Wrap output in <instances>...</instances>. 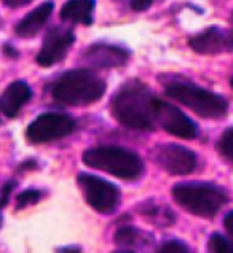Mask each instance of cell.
Wrapping results in <instances>:
<instances>
[{
	"instance_id": "cell-1",
	"label": "cell",
	"mask_w": 233,
	"mask_h": 253,
	"mask_svg": "<svg viewBox=\"0 0 233 253\" xmlns=\"http://www.w3.org/2000/svg\"><path fill=\"white\" fill-rule=\"evenodd\" d=\"M155 97L144 83L131 80L114 94L111 110L121 126L149 131L155 125Z\"/></svg>"
},
{
	"instance_id": "cell-2",
	"label": "cell",
	"mask_w": 233,
	"mask_h": 253,
	"mask_svg": "<svg viewBox=\"0 0 233 253\" xmlns=\"http://www.w3.org/2000/svg\"><path fill=\"white\" fill-rule=\"evenodd\" d=\"M106 82L91 69H74L62 74L53 84V99L62 105L83 107L104 96Z\"/></svg>"
},
{
	"instance_id": "cell-3",
	"label": "cell",
	"mask_w": 233,
	"mask_h": 253,
	"mask_svg": "<svg viewBox=\"0 0 233 253\" xmlns=\"http://www.w3.org/2000/svg\"><path fill=\"white\" fill-rule=\"evenodd\" d=\"M82 160L88 168L104 170L128 182L139 178L144 172V163L139 155L121 147L90 148L83 153Z\"/></svg>"
},
{
	"instance_id": "cell-4",
	"label": "cell",
	"mask_w": 233,
	"mask_h": 253,
	"mask_svg": "<svg viewBox=\"0 0 233 253\" xmlns=\"http://www.w3.org/2000/svg\"><path fill=\"white\" fill-rule=\"evenodd\" d=\"M173 198L188 213L206 218L214 216L229 201L222 188L209 183H177Z\"/></svg>"
},
{
	"instance_id": "cell-5",
	"label": "cell",
	"mask_w": 233,
	"mask_h": 253,
	"mask_svg": "<svg viewBox=\"0 0 233 253\" xmlns=\"http://www.w3.org/2000/svg\"><path fill=\"white\" fill-rule=\"evenodd\" d=\"M166 94L182 105L188 107L201 118L221 120L227 115L229 110L227 100L224 97L192 83L173 82L166 86Z\"/></svg>"
},
{
	"instance_id": "cell-6",
	"label": "cell",
	"mask_w": 233,
	"mask_h": 253,
	"mask_svg": "<svg viewBox=\"0 0 233 253\" xmlns=\"http://www.w3.org/2000/svg\"><path fill=\"white\" fill-rule=\"evenodd\" d=\"M77 183L82 188V193L88 202L99 213H114L120 204V190L107 180L91 175V173H78Z\"/></svg>"
},
{
	"instance_id": "cell-7",
	"label": "cell",
	"mask_w": 233,
	"mask_h": 253,
	"mask_svg": "<svg viewBox=\"0 0 233 253\" xmlns=\"http://www.w3.org/2000/svg\"><path fill=\"white\" fill-rule=\"evenodd\" d=\"M75 121L65 113L48 112L42 113L35 118L26 129L27 142L39 145V143H48L53 140H59L62 137L74 132Z\"/></svg>"
},
{
	"instance_id": "cell-8",
	"label": "cell",
	"mask_w": 233,
	"mask_h": 253,
	"mask_svg": "<svg viewBox=\"0 0 233 253\" xmlns=\"http://www.w3.org/2000/svg\"><path fill=\"white\" fill-rule=\"evenodd\" d=\"M155 123L166 132L179 139H195L198 135L196 125L185 113H182L177 107L158 99L155 100Z\"/></svg>"
},
{
	"instance_id": "cell-9",
	"label": "cell",
	"mask_w": 233,
	"mask_h": 253,
	"mask_svg": "<svg viewBox=\"0 0 233 253\" xmlns=\"http://www.w3.org/2000/svg\"><path fill=\"white\" fill-rule=\"evenodd\" d=\"M155 163L171 175H188L196 168V156L192 150L180 145H162L154 153Z\"/></svg>"
},
{
	"instance_id": "cell-10",
	"label": "cell",
	"mask_w": 233,
	"mask_h": 253,
	"mask_svg": "<svg viewBox=\"0 0 233 253\" xmlns=\"http://www.w3.org/2000/svg\"><path fill=\"white\" fill-rule=\"evenodd\" d=\"M74 34L67 29L53 27L43 40L42 49L37 54V64L42 67H50L53 64L62 61L70 46L74 45Z\"/></svg>"
},
{
	"instance_id": "cell-11",
	"label": "cell",
	"mask_w": 233,
	"mask_h": 253,
	"mask_svg": "<svg viewBox=\"0 0 233 253\" xmlns=\"http://www.w3.org/2000/svg\"><path fill=\"white\" fill-rule=\"evenodd\" d=\"M129 53L120 46L107 45V43H96L85 49L83 62L90 67L96 69H112L121 67L126 64Z\"/></svg>"
},
{
	"instance_id": "cell-12",
	"label": "cell",
	"mask_w": 233,
	"mask_h": 253,
	"mask_svg": "<svg viewBox=\"0 0 233 253\" xmlns=\"http://www.w3.org/2000/svg\"><path fill=\"white\" fill-rule=\"evenodd\" d=\"M188 46H190L195 53L198 54H219L224 53L225 49L233 48L230 34H225L219 27H208L206 31L196 34L195 37L188 40Z\"/></svg>"
},
{
	"instance_id": "cell-13",
	"label": "cell",
	"mask_w": 233,
	"mask_h": 253,
	"mask_svg": "<svg viewBox=\"0 0 233 253\" xmlns=\"http://www.w3.org/2000/svg\"><path fill=\"white\" fill-rule=\"evenodd\" d=\"M32 97V91L29 84L24 82H13L8 88L3 91L0 96V112L5 117L14 118L19 113L21 107H23L29 99Z\"/></svg>"
},
{
	"instance_id": "cell-14",
	"label": "cell",
	"mask_w": 233,
	"mask_h": 253,
	"mask_svg": "<svg viewBox=\"0 0 233 253\" xmlns=\"http://www.w3.org/2000/svg\"><path fill=\"white\" fill-rule=\"evenodd\" d=\"M53 8L55 6L52 2H45V3L39 5L35 10H32L27 16H24L18 23V26L14 27V32H16L18 37L29 39V37L37 35L40 32V29L47 24L50 16H52Z\"/></svg>"
},
{
	"instance_id": "cell-15",
	"label": "cell",
	"mask_w": 233,
	"mask_h": 253,
	"mask_svg": "<svg viewBox=\"0 0 233 253\" xmlns=\"http://www.w3.org/2000/svg\"><path fill=\"white\" fill-rule=\"evenodd\" d=\"M94 5H96V0H69L61 8V19L90 26L93 23Z\"/></svg>"
},
{
	"instance_id": "cell-16",
	"label": "cell",
	"mask_w": 233,
	"mask_h": 253,
	"mask_svg": "<svg viewBox=\"0 0 233 253\" xmlns=\"http://www.w3.org/2000/svg\"><path fill=\"white\" fill-rule=\"evenodd\" d=\"M114 241L116 245H120V247H126L128 250H131L133 247H136V245H141V242H144V234L137 228L123 226L120 229H116Z\"/></svg>"
},
{
	"instance_id": "cell-17",
	"label": "cell",
	"mask_w": 233,
	"mask_h": 253,
	"mask_svg": "<svg viewBox=\"0 0 233 253\" xmlns=\"http://www.w3.org/2000/svg\"><path fill=\"white\" fill-rule=\"evenodd\" d=\"M216 148L224 160H227L229 163H233V127H229L227 131L222 134Z\"/></svg>"
},
{
	"instance_id": "cell-18",
	"label": "cell",
	"mask_w": 233,
	"mask_h": 253,
	"mask_svg": "<svg viewBox=\"0 0 233 253\" xmlns=\"http://www.w3.org/2000/svg\"><path fill=\"white\" fill-rule=\"evenodd\" d=\"M208 249L214 253H233V242L227 241L221 234H213L208 242Z\"/></svg>"
},
{
	"instance_id": "cell-19",
	"label": "cell",
	"mask_w": 233,
	"mask_h": 253,
	"mask_svg": "<svg viewBox=\"0 0 233 253\" xmlns=\"http://www.w3.org/2000/svg\"><path fill=\"white\" fill-rule=\"evenodd\" d=\"M39 199H40V191H37V190L23 191L16 196V209H24L29 206H34L35 202H39Z\"/></svg>"
},
{
	"instance_id": "cell-20",
	"label": "cell",
	"mask_w": 233,
	"mask_h": 253,
	"mask_svg": "<svg viewBox=\"0 0 233 253\" xmlns=\"http://www.w3.org/2000/svg\"><path fill=\"white\" fill-rule=\"evenodd\" d=\"M190 249L187 247L185 244H182L179 241H170L163 244L162 247H160V252H174V253H180V252H188Z\"/></svg>"
},
{
	"instance_id": "cell-21",
	"label": "cell",
	"mask_w": 233,
	"mask_h": 253,
	"mask_svg": "<svg viewBox=\"0 0 233 253\" xmlns=\"http://www.w3.org/2000/svg\"><path fill=\"white\" fill-rule=\"evenodd\" d=\"M152 2L154 0H131L129 5L134 11H145L147 8H150Z\"/></svg>"
},
{
	"instance_id": "cell-22",
	"label": "cell",
	"mask_w": 233,
	"mask_h": 253,
	"mask_svg": "<svg viewBox=\"0 0 233 253\" xmlns=\"http://www.w3.org/2000/svg\"><path fill=\"white\" fill-rule=\"evenodd\" d=\"M14 186H16V183H13V182L6 183V185L3 186V190H2V196H0V211H2V209L5 207L6 202H8L10 193H11V190H13Z\"/></svg>"
},
{
	"instance_id": "cell-23",
	"label": "cell",
	"mask_w": 233,
	"mask_h": 253,
	"mask_svg": "<svg viewBox=\"0 0 233 253\" xmlns=\"http://www.w3.org/2000/svg\"><path fill=\"white\" fill-rule=\"evenodd\" d=\"M0 2L5 6H8V8H21V6L31 3L32 0H0Z\"/></svg>"
},
{
	"instance_id": "cell-24",
	"label": "cell",
	"mask_w": 233,
	"mask_h": 253,
	"mask_svg": "<svg viewBox=\"0 0 233 253\" xmlns=\"http://www.w3.org/2000/svg\"><path fill=\"white\" fill-rule=\"evenodd\" d=\"M224 226L227 229V233L233 237V212H229L224 218Z\"/></svg>"
},
{
	"instance_id": "cell-25",
	"label": "cell",
	"mask_w": 233,
	"mask_h": 253,
	"mask_svg": "<svg viewBox=\"0 0 233 253\" xmlns=\"http://www.w3.org/2000/svg\"><path fill=\"white\" fill-rule=\"evenodd\" d=\"M230 40H232V46H233V16H232V31H230Z\"/></svg>"
},
{
	"instance_id": "cell-26",
	"label": "cell",
	"mask_w": 233,
	"mask_h": 253,
	"mask_svg": "<svg viewBox=\"0 0 233 253\" xmlns=\"http://www.w3.org/2000/svg\"><path fill=\"white\" fill-rule=\"evenodd\" d=\"M230 84L233 86V77H232V80H230Z\"/></svg>"
}]
</instances>
